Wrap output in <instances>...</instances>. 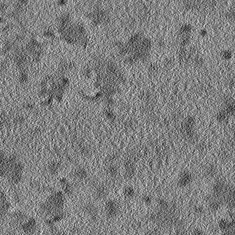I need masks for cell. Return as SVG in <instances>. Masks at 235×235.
Returning a JSON list of instances; mask_svg holds the SVG:
<instances>
[{
  "mask_svg": "<svg viewBox=\"0 0 235 235\" xmlns=\"http://www.w3.org/2000/svg\"><path fill=\"white\" fill-rule=\"evenodd\" d=\"M105 212L109 218H114L119 212V205L116 201L110 199L105 203Z\"/></svg>",
  "mask_w": 235,
  "mask_h": 235,
  "instance_id": "cell-1",
  "label": "cell"
},
{
  "mask_svg": "<svg viewBox=\"0 0 235 235\" xmlns=\"http://www.w3.org/2000/svg\"><path fill=\"white\" fill-rule=\"evenodd\" d=\"M109 193L108 188L103 184H96L94 186V194L98 199H103L107 197Z\"/></svg>",
  "mask_w": 235,
  "mask_h": 235,
  "instance_id": "cell-2",
  "label": "cell"
},
{
  "mask_svg": "<svg viewBox=\"0 0 235 235\" xmlns=\"http://www.w3.org/2000/svg\"><path fill=\"white\" fill-rule=\"evenodd\" d=\"M72 176L78 181H85L88 178V172L83 166H76L72 172Z\"/></svg>",
  "mask_w": 235,
  "mask_h": 235,
  "instance_id": "cell-3",
  "label": "cell"
},
{
  "mask_svg": "<svg viewBox=\"0 0 235 235\" xmlns=\"http://www.w3.org/2000/svg\"><path fill=\"white\" fill-rule=\"evenodd\" d=\"M84 211L92 220L96 219L99 215V210L97 207L92 203H86L84 206Z\"/></svg>",
  "mask_w": 235,
  "mask_h": 235,
  "instance_id": "cell-4",
  "label": "cell"
},
{
  "mask_svg": "<svg viewBox=\"0 0 235 235\" xmlns=\"http://www.w3.org/2000/svg\"><path fill=\"white\" fill-rule=\"evenodd\" d=\"M192 180V174L188 171H184L178 178V184L181 187H185L191 184Z\"/></svg>",
  "mask_w": 235,
  "mask_h": 235,
  "instance_id": "cell-5",
  "label": "cell"
},
{
  "mask_svg": "<svg viewBox=\"0 0 235 235\" xmlns=\"http://www.w3.org/2000/svg\"><path fill=\"white\" fill-rule=\"evenodd\" d=\"M8 202L4 193L0 191V219L5 215L8 209Z\"/></svg>",
  "mask_w": 235,
  "mask_h": 235,
  "instance_id": "cell-6",
  "label": "cell"
},
{
  "mask_svg": "<svg viewBox=\"0 0 235 235\" xmlns=\"http://www.w3.org/2000/svg\"><path fill=\"white\" fill-rule=\"evenodd\" d=\"M62 168V164L57 161H52L48 166V172L52 175H57Z\"/></svg>",
  "mask_w": 235,
  "mask_h": 235,
  "instance_id": "cell-7",
  "label": "cell"
},
{
  "mask_svg": "<svg viewBox=\"0 0 235 235\" xmlns=\"http://www.w3.org/2000/svg\"><path fill=\"white\" fill-rule=\"evenodd\" d=\"M106 172L111 178H116L119 173V168L116 164H107Z\"/></svg>",
  "mask_w": 235,
  "mask_h": 235,
  "instance_id": "cell-8",
  "label": "cell"
},
{
  "mask_svg": "<svg viewBox=\"0 0 235 235\" xmlns=\"http://www.w3.org/2000/svg\"><path fill=\"white\" fill-rule=\"evenodd\" d=\"M135 175V168L133 164L127 162L125 164V176L127 179H131Z\"/></svg>",
  "mask_w": 235,
  "mask_h": 235,
  "instance_id": "cell-9",
  "label": "cell"
},
{
  "mask_svg": "<svg viewBox=\"0 0 235 235\" xmlns=\"http://www.w3.org/2000/svg\"><path fill=\"white\" fill-rule=\"evenodd\" d=\"M157 205L158 206L160 211L163 212H166L167 210L170 208V204L164 198H160L157 199Z\"/></svg>",
  "mask_w": 235,
  "mask_h": 235,
  "instance_id": "cell-10",
  "label": "cell"
},
{
  "mask_svg": "<svg viewBox=\"0 0 235 235\" xmlns=\"http://www.w3.org/2000/svg\"><path fill=\"white\" fill-rule=\"evenodd\" d=\"M104 115L107 118V119H108V120L110 121L115 120V118H116V115H115V114L114 113L112 108H105L104 110Z\"/></svg>",
  "mask_w": 235,
  "mask_h": 235,
  "instance_id": "cell-11",
  "label": "cell"
},
{
  "mask_svg": "<svg viewBox=\"0 0 235 235\" xmlns=\"http://www.w3.org/2000/svg\"><path fill=\"white\" fill-rule=\"evenodd\" d=\"M63 188V192H64V195H72L74 192V186L72 184H70L68 181L67 184L62 186Z\"/></svg>",
  "mask_w": 235,
  "mask_h": 235,
  "instance_id": "cell-12",
  "label": "cell"
},
{
  "mask_svg": "<svg viewBox=\"0 0 235 235\" xmlns=\"http://www.w3.org/2000/svg\"><path fill=\"white\" fill-rule=\"evenodd\" d=\"M124 195L127 198H133L135 195V189L132 186H127L124 188Z\"/></svg>",
  "mask_w": 235,
  "mask_h": 235,
  "instance_id": "cell-13",
  "label": "cell"
},
{
  "mask_svg": "<svg viewBox=\"0 0 235 235\" xmlns=\"http://www.w3.org/2000/svg\"><path fill=\"white\" fill-rule=\"evenodd\" d=\"M19 80L20 83L25 84L28 79V74L26 70H22V71H19Z\"/></svg>",
  "mask_w": 235,
  "mask_h": 235,
  "instance_id": "cell-14",
  "label": "cell"
},
{
  "mask_svg": "<svg viewBox=\"0 0 235 235\" xmlns=\"http://www.w3.org/2000/svg\"><path fill=\"white\" fill-rule=\"evenodd\" d=\"M216 168L214 165H209L206 169V174L208 177H213L216 174Z\"/></svg>",
  "mask_w": 235,
  "mask_h": 235,
  "instance_id": "cell-15",
  "label": "cell"
},
{
  "mask_svg": "<svg viewBox=\"0 0 235 235\" xmlns=\"http://www.w3.org/2000/svg\"><path fill=\"white\" fill-rule=\"evenodd\" d=\"M83 74L86 79H91L94 74V70L92 68L87 67L83 69Z\"/></svg>",
  "mask_w": 235,
  "mask_h": 235,
  "instance_id": "cell-16",
  "label": "cell"
},
{
  "mask_svg": "<svg viewBox=\"0 0 235 235\" xmlns=\"http://www.w3.org/2000/svg\"><path fill=\"white\" fill-rule=\"evenodd\" d=\"M227 114L226 113V111L225 110H222L219 111L218 114H217V119L221 122L224 121L227 118Z\"/></svg>",
  "mask_w": 235,
  "mask_h": 235,
  "instance_id": "cell-17",
  "label": "cell"
},
{
  "mask_svg": "<svg viewBox=\"0 0 235 235\" xmlns=\"http://www.w3.org/2000/svg\"><path fill=\"white\" fill-rule=\"evenodd\" d=\"M222 57L223 59H230L231 58V57H232V52H231L230 50H224V51L222 52Z\"/></svg>",
  "mask_w": 235,
  "mask_h": 235,
  "instance_id": "cell-18",
  "label": "cell"
},
{
  "mask_svg": "<svg viewBox=\"0 0 235 235\" xmlns=\"http://www.w3.org/2000/svg\"><path fill=\"white\" fill-rule=\"evenodd\" d=\"M142 201L145 203V204L149 205L152 202V199L149 195H145V196H143V197H142Z\"/></svg>",
  "mask_w": 235,
  "mask_h": 235,
  "instance_id": "cell-19",
  "label": "cell"
},
{
  "mask_svg": "<svg viewBox=\"0 0 235 235\" xmlns=\"http://www.w3.org/2000/svg\"><path fill=\"white\" fill-rule=\"evenodd\" d=\"M34 105L31 103H27L24 105V106H23V107L28 111H32L34 109Z\"/></svg>",
  "mask_w": 235,
  "mask_h": 235,
  "instance_id": "cell-20",
  "label": "cell"
},
{
  "mask_svg": "<svg viewBox=\"0 0 235 235\" xmlns=\"http://www.w3.org/2000/svg\"><path fill=\"white\" fill-rule=\"evenodd\" d=\"M164 67L166 68H170L173 65V61L171 59H167L166 61H164Z\"/></svg>",
  "mask_w": 235,
  "mask_h": 235,
  "instance_id": "cell-21",
  "label": "cell"
},
{
  "mask_svg": "<svg viewBox=\"0 0 235 235\" xmlns=\"http://www.w3.org/2000/svg\"><path fill=\"white\" fill-rule=\"evenodd\" d=\"M199 34L201 35L202 37H205L208 35V30H207L206 28H202L199 31Z\"/></svg>",
  "mask_w": 235,
  "mask_h": 235,
  "instance_id": "cell-22",
  "label": "cell"
},
{
  "mask_svg": "<svg viewBox=\"0 0 235 235\" xmlns=\"http://www.w3.org/2000/svg\"><path fill=\"white\" fill-rule=\"evenodd\" d=\"M195 212L197 214H202L203 212V209L201 206L195 207Z\"/></svg>",
  "mask_w": 235,
  "mask_h": 235,
  "instance_id": "cell-23",
  "label": "cell"
},
{
  "mask_svg": "<svg viewBox=\"0 0 235 235\" xmlns=\"http://www.w3.org/2000/svg\"><path fill=\"white\" fill-rule=\"evenodd\" d=\"M192 234H193V235H203V232L202 230L196 229V230H194L193 233Z\"/></svg>",
  "mask_w": 235,
  "mask_h": 235,
  "instance_id": "cell-24",
  "label": "cell"
},
{
  "mask_svg": "<svg viewBox=\"0 0 235 235\" xmlns=\"http://www.w3.org/2000/svg\"><path fill=\"white\" fill-rule=\"evenodd\" d=\"M6 10V5L4 4V3H2V4H0V12L1 13H4Z\"/></svg>",
  "mask_w": 235,
  "mask_h": 235,
  "instance_id": "cell-25",
  "label": "cell"
},
{
  "mask_svg": "<svg viewBox=\"0 0 235 235\" xmlns=\"http://www.w3.org/2000/svg\"><path fill=\"white\" fill-rule=\"evenodd\" d=\"M145 235H157V233L153 230H149L145 233Z\"/></svg>",
  "mask_w": 235,
  "mask_h": 235,
  "instance_id": "cell-26",
  "label": "cell"
},
{
  "mask_svg": "<svg viewBox=\"0 0 235 235\" xmlns=\"http://www.w3.org/2000/svg\"><path fill=\"white\" fill-rule=\"evenodd\" d=\"M2 22V16H0V22Z\"/></svg>",
  "mask_w": 235,
  "mask_h": 235,
  "instance_id": "cell-27",
  "label": "cell"
}]
</instances>
